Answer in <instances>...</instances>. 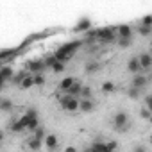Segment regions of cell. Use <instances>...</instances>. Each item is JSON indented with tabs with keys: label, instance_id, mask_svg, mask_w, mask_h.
I'll return each mask as SVG.
<instances>
[{
	"label": "cell",
	"instance_id": "cell-1",
	"mask_svg": "<svg viewBox=\"0 0 152 152\" xmlns=\"http://www.w3.org/2000/svg\"><path fill=\"white\" fill-rule=\"evenodd\" d=\"M113 129H115L116 132H125L127 129H131V118H129L124 111L116 113V115L113 116Z\"/></svg>",
	"mask_w": 152,
	"mask_h": 152
},
{
	"label": "cell",
	"instance_id": "cell-2",
	"mask_svg": "<svg viewBox=\"0 0 152 152\" xmlns=\"http://www.w3.org/2000/svg\"><path fill=\"white\" fill-rule=\"evenodd\" d=\"M79 48V43H68V45H63L61 48H57V52L54 54L59 61H66V59H70L73 54H75V50Z\"/></svg>",
	"mask_w": 152,
	"mask_h": 152
},
{
	"label": "cell",
	"instance_id": "cell-3",
	"mask_svg": "<svg viewBox=\"0 0 152 152\" xmlns=\"http://www.w3.org/2000/svg\"><path fill=\"white\" fill-rule=\"evenodd\" d=\"M116 39H118L116 31H113V29H109V27L97 31V41H99V43H115Z\"/></svg>",
	"mask_w": 152,
	"mask_h": 152
},
{
	"label": "cell",
	"instance_id": "cell-4",
	"mask_svg": "<svg viewBox=\"0 0 152 152\" xmlns=\"http://www.w3.org/2000/svg\"><path fill=\"white\" fill-rule=\"evenodd\" d=\"M59 102H61V107L64 109V111H77L79 109V100H77V97H73V95H64V97H61L59 99Z\"/></svg>",
	"mask_w": 152,
	"mask_h": 152
},
{
	"label": "cell",
	"instance_id": "cell-5",
	"mask_svg": "<svg viewBox=\"0 0 152 152\" xmlns=\"http://www.w3.org/2000/svg\"><path fill=\"white\" fill-rule=\"evenodd\" d=\"M27 68H29V72L39 73V72H43V70L47 68V64H45V61H43V59H38V61H31V63L27 64Z\"/></svg>",
	"mask_w": 152,
	"mask_h": 152
},
{
	"label": "cell",
	"instance_id": "cell-6",
	"mask_svg": "<svg viewBox=\"0 0 152 152\" xmlns=\"http://www.w3.org/2000/svg\"><path fill=\"white\" fill-rule=\"evenodd\" d=\"M13 75H15L13 68H11V66H4L2 70H0V83L6 84L7 81H11V79H13Z\"/></svg>",
	"mask_w": 152,
	"mask_h": 152
},
{
	"label": "cell",
	"instance_id": "cell-7",
	"mask_svg": "<svg viewBox=\"0 0 152 152\" xmlns=\"http://www.w3.org/2000/svg\"><path fill=\"white\" fill-rule=\"evenodd\" d=\"M127 70L131 73H140L141 72V64H140V57H132L127 61Z\"/></svg>",
	"mask_w": 152,
	"mask_h": 152
},
{
	"label": "cell",
	"instance_id": "cell-8",
	"mask_svg": "<svg viewBox=\"0 0 152 152\" xmlns=\"http://www.w3.org/2000/svg\"><path fill=\"white\" fill-rule=\"evenodd\" d=\"M79 109H81L83 113H91V111L95 109V104H93L91 99H83L81 104H79Z\"/></svg>",
	"mask_w": 152,
	"mask_h": 152
},
{
	"label": "cell",
	"instance_id": "cell-9",
	"mask_svg": "<svg viewBox=\"0 0 152 152\" xmlns=\"http://www.w3.org/2000/svg\"><path fill=\"white\" fill-rule=\"evenodd\" d=\"M140 64H141V70H150L152 68V56L150 54H141L140 56Z\"/></svg>",
	"mask_w": 152,
	"mask_h": 152
},
{
	"label": "cell",
	"instance_id": "cell-10",
	"mask_svg": "<svg viewBox=\"0 0 152 152\" xmlns=\"http://www.w3.org/2000/svg\"><path fill=\"white\" fill-rule=\"evenodd\" d=\"M45 147H47L48 150H56V148H57V136L47 134V136H45Z\"/></svg>",
	"mask_w": 152,
	"mask_h": 152
},
{
	"label": "cell",
	"instance_id": "cell-11",
	"mask_svg": "<svg viewBox=\"0 0 152 152\" xmlns=\"http://www.w3.org/2000/svg\"><path fill=\"white\" fill-rule=\"evenodd\" d=\"M116 34H118V38H132V29L129 25H120L116 29Z\"/></svg>",
	"mask_w": 152,
	"mask_h": 152
},
{
	"label": "cell",
	"instance_id": "cell-12",
	"mask_svg": "<svg viewBox=\"0 0 152 152\" xmlns=\"http://www.w3.org/2000/svg\"><path fill=\"white\" fill-rule=\"evenodd\" d=\"M132 86H138V88H145V86H147V77H145V75H141V73H134Z\"/></svg>",
	"mask_w": 152,
	"mask_h": 152
},
{
	"label": "cell",
	"instance_id": "cell-13",
	"mask_svg": "<svg viewBox=\"0 0 152 152\" xmlns=\"http://www.w3.org/2000/svg\"><path fill=\"white\" fill-rule=\"evenodd\" d=\"M13 109H15V104L9 99H2V100H0V111H2V113H11Z\"/></svg>",
	"mask_w": 152,
	"mask_h": 152
},
{
	"label": "cell",
	"instance_id": "cell-14",
	"mask_svg": "<svg viewBox=\"0 0 152 152\" xmlns=\"http://www.w3.org/2000/svg\"><path fill=\"white\" fill-rule=\"evenodd\" d=\"M81 91H83V84H81L79 81H75V83L70 86V90H68L66 93H68V95H73V97H79Z\"/></svg>",
	"mask_w": 152,
	"mask_h": 152
},
{
	"label": "cell",
	"instance_id": "cell-15",
	"mask_svg": "<svg viewBox=\"0 0 152 152\" xmlns=\"http://www.w3.org/2000/svg\"><path fill=\"white\" fill-rule=\"evenodd\" d=\"M27 145H29V148H32V150H39V148L43 147V140H39V138H36V136H32V138H29Z\"/></svg>",
	"mask_w": 152,
	"mask_h": 152
},
{
	"label": "cell",
	"instance_id": "cell-16",
	"mask_svg": "<svg viewBox=\"0 0 152 152\" xmlns=\"http://www.w3.org/2000/svg\"><path fill=\"white\" fill-rule=\"evenodd\" d=\"M140 95H141V88H138V86H132V84H131V88L127 90V97H129V99H132V100H136V99H140Z\"/></svg>",
	"mask_w": 152,
	"mask_h": 152
},
{
	"label": "cell",
	"instance_id": "cell-17",
	"mask_svg": "<svg viewBox=\"0 0 152 152\" xmlns=\"http://www.w3.org/2000/svg\"><path fill=\"white\" fill-rule=\"evenodd\" d=\"M75 81H77V79H75V77H64V79L61 81L59 88H61L63 91H68V90H70V86H72V84H73Z\"/></svg>",
	"mask_w": 152,
	"mask_h": 152
},
{
	"label": "cell",
	"instance_id": "cell-18",
	"mask_svg": "<svg viewBox=\"0 0 152 152\" xmlns=\"http://www.w3.org/2000/svg\"><path fill=\"white\" fill-rule=\"evenodd\" d=\"M90 150H104V152H107V150H109V145L104 143V141H95V143L90 147Z\"/></svg>",
	"mask_w": 152,
	"mask_h": 152
},
{
	"label": "cell",
	"instance_id": "cell-19",
	"mask_svg": "<svg viewBox=\"0 0 152 152\" xmlns=\"http://www.w3.org/2000/svg\"><path fill=\"white\" fill-rule=\"evenodd\" d=\"M100 70V63H88L86 66H84V72L86 73H95V72H99Z\"/></svg>",
	"mask_w": 152,
	"mask_h": 152
},
{
	"label": "cell",
	"instance_id": "cell-20",
	"mask_svg": "<svg viewBox=\"0 0 152 152\" xmlns=\"http://www.w3.org/2000/svg\"><path fill=\"white\" fill-rule=\"evenodd\" d=\"M116 43H118L122 48H127V47H131V45H132V38H118V39H116Z\"/></svg>",
	"mask_w": 152,
	"mask_h": 152
},
{
	"label": "cell",
	"instance_id": "cell-21",
	"mask_svg": "<svg viewBox=\"0 0 152 152\" xmlns=\"http://www.w3.org/2000/svg\"><path fill=\"white\" fill-rule=\"evenodd\" d=\"M22 88H31V86H36L34 84V77H31V75H25V79L22 81V84H20Z\"/></svg>",
	"mask_w": 152,
	"mask_h": 152
},
{
	"label": "cell",
	"instance_id": "cell-22",
	"mask_svg": "<svg viewBox=\"0 0 152 152\" xmlns=\"http://www.w3.org/2000/svg\"><path fill=\"white\" fill-rule=\"evenodd\" d=\"M25 75H27L25 72H20V73L13 75V79H11V81H13V84H22V81L25 79Z\"/></svg>",
	"mask_w": 152,
	"mask_h": 152
},
{
	"label": "cell",
	"instance_id": "cell-23",
	"mask_svg": "<svg viewBox=\"0 0 152 152\" xmlns=\"http://www.w3.org/2000/svg\"><path fill=\"white\" fill-rule=\"evenodd\" d=\"M32 134H34L36 138H39V140H45V136H47V131H45V127H43V125H39V127H38V129H36Z\"/></svg>",
	"mask_w": 152,
	"mask_h": 152
},
{
	"label": "cell",
	"instance_id": "cell-24",
	"mask_svg": "<svg viewBox=\"0 0 152 152\" xmlns=\"http://www.w3.org/2000/svg\"><path fill=\"white\" fill-rule=\"evenodd\" d=\"M90 25H91V23H90V20H81V22H79V25L75 27V31H88V29H90Z\"/></svg>",
	"mask_w": 152,
	"mask_h": 152
},
{
	"label": "cell",
	"instance_id": "cell-25",
	"mask_svg": "<svg viewBox=\"0 0 152 152\" xmlns=\"http://www.w3.org/2000/svg\"><path fill=\"white\" fill-rule=\"evenodd\" d=\"M34 77V84L36 86H41V84H45V75L39 72V73H36V75H32Z\"/></svg>",
	"mask_w": 152,
	"mask_h": 152
},
{
	"label": "cell",
	"instance_id": "cell-26",
	"mask_svg": "<svg viewBox=\"0 0 152 152\" xmlns=\"http://www.w3.org/2000/svg\"><path fill=\"white\" fill-rule=\"evenodd\" d=\"M138 31H140V34H141V36H148V34L152 32V27H150V25H143V23H141Z\"/></svg>",
	"mask_w": 152,
	"mask_h": 152
},
{
	"label": "cell",
	"instance_id": "cell-27",
	"mask_svg": "<svg viewBox=\"0 0 152 152\" xmlns=\"http://www.w3.org/2000/svg\"><path fill=\"white\" fill-rule=\"evenodd\" d=\"M115 90H116V88H115V84H113V83H109V81L102 84V91H104V93H111V91H115Z\"/></svg>",
	"mask_w": 152,
	"mask_h": 152
},
{
	"label": "cell",
	"instance_id": "cell-28",
	"mask_svg": "<svg viewBox=\"0 0 152 152\" xmlns=\"http://www.w3.org/2000/svg\"><path fill=\"white\" fill-rule=\"evenodd\" d=\"M52 70H54L56 73H61V72L64 70V64H63V61H59V59H57V61L54 63V66H52Z\"/></svg>",
	"mask_w": 152,
	"mask_h": 152
},
{
	"label": "cell",
	"instance_id": "cell-29",
	"mask_svg": "<svg viewBox=\"0 0 152 152\" xmlns=\"http://www.w3.org/2000/svg\"><path fill=\"white\" fill-rule=\"evenodd\" d=\"M91 93H93V91H91L90 86H83V91H81V97H83V99H91Z\"/></svg>",
	"mask_w": 152,
	"mask_h": 152
},
{
	"label": "cell",
	"instance_id": "cell-30",
	"mask_svg": "<svg viewBox=\"0 0 152 152\" xmlns=\"http://www.w3.org/2000/svg\"><path fill=\"white\" fill-rule=\"evenodd\" d=\"M140 115H141V118L148 120V118H150V115H152V111H150V109L147 107V109H141V111H140Z\"/></svg>",
	"mask_w": 152,
	"mask_h": 152
},
{
	"label": "cell",
	"instance_id": "cell-31",
	"mask_svg": "<svg viewBox=\"0 0 152 152\" xmlns=\"http://www.w3.org/2000/svg\"><path fill=\"white\" fill-rule=\"evenodd\" d=\"M56 61H57V57H56V56H50V57H47V59H45V64H47V66H54V63H56Z\"/></svg>",
	"mask_w": 152,
	"mask_h": 152
},
{
	"label": "cell",
	"instance_id": "cell-32",
	"mask_svg": "<svg viewBox=\"0 0 152 152\" xmlns=\"http://www.w3.org/2000/svg\"><path fill=\"white\" fill-rule=\"evenodd\" d=\"M141 23H143V25H150V27H152V16H145V18L141 20Z\"/></svg>",
	"mask_w": 152,
	"mask_h": 152
},
{
	"label": "cell",
	"instance_id": "cell-33",
	"mask_svg": "<svg viewBox=\"0 0 152 152\" xmlns=\"http://www.w3.org/2000/svg\"><path fill=\"white\" fill-rule=\"evenodd\" d=\"M147 107L152 111V95H148V97H147Z\"/></svg>",
	"mask_w": 152,
	"mask_h": 152
},
{
	"label": "cell",
	"instance_id": "cell-34",
	"mask_svg": "<svg viewBox=\"0 0 152 152\" xmlns=\"http://www.w3.org/2000/svg\"><path fill=\"white\" fill-rule=\"evenodd\" d=\"M148 122H150V124H152V115H150V118H148Z\"/></svg>",
	"mask_w": 152,
	"mask_h": 152
},
{
	"label": "cell",
	"instance_id": "cell-35",
	"mask_svg": "<svg viewBox=\"0 0 152 152\" xmlns=\"http://www.w3.org/2000/svg\"><path fill=\"white\" fill-rule=\"evenodd\" d=\"M150 143H152V134H150Z\"/></svg>",
	"mask_w": 152,
	"mask_h": 152
}]
</instances>
